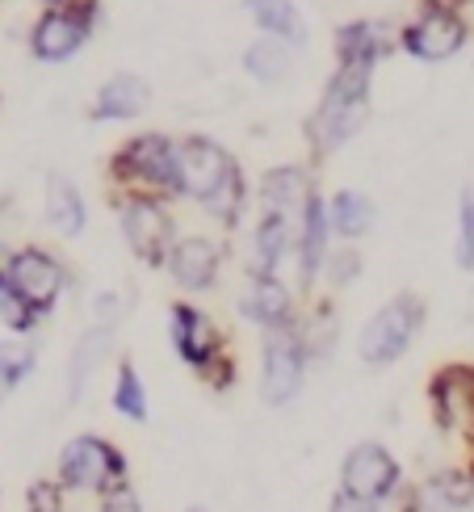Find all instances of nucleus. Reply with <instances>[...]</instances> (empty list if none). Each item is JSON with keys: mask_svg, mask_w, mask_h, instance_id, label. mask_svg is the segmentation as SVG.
<instances>
[{"mask_svg": "<svg viewBox=\"0 0 474 512\" xmlns=\"http://www.w3.org/2000/svg\"><path fill=\"white\" fill-rule=\"evenodd\" d=\"M181 198L198 202L223 231H235L248 210V181L244 168L219 139L210 135H181Z\"/></svg>", "mask_w": 474, "mask_h": 512, "instance_id": "obj_1", "label": "nucleus"}, {"mask_svg": "<svg viewBox=\"0 0 474 512\" xmlns=\"http://www.w3.org/2000/svg\"><path fill=\"white\" fill-rule=\"evenodd\" d=\"M374 72L357 68H336L319 93V105L311 110L303 135L311 147V164H323L328 156L344 152L374 114Z\"/></svg>", "mask_w": 474, "mask_h": 512, "instance_id": "obj_2", "label": "nucleus"}, {"mask_svg": "<svg viewBox=\"0 0 474 512\" xmlns=\"http://www.w3.org/2000/svg\"><path fill=\"white\" fill-rule=\"evenodd\" d=\"M105 185L114 194H147L177 202L181 198V156L177 139L164 131H139L114 147V156L105 160Z\"/></svg>", "mask_w": 474, "mask_h": 512, "instance_id": "obj_3", "label": "nucleus"}, {"mask_svg": "<svg viewBox=\"0 0 474 512\" xmlns=\"http://www.w3.org/2000/svg\"><path fill=\"white\" fill-rule=\"evenodd\" d=\"M168 340H172V349H177V357L206 382L214 395H223L240 382V366H235L227 332L214 324L202 307L172 303L168 307Z\"/></svg>", "mask_w": 474, "mask_h": 512, "instance_id": "obj_4", "label": "nucleus"}, {"mask_svg": "<svg viewBox=\"0 0 474 512\" xmlns=\"http://www.w3.org/2000/svg\"><path fill=\"white\" fill-rule=\"evenodd\" d=\"M55 483L68 496H110L114 487L131 483V458L122 454V445L101 437V433H76L63 441L55 458Z\"/></svg>", "mask_w": 474, "mask_h": 512, "instance_id": "obj_5", "label": "nucleus"}, {"mask_svg": "<svg viewBox=\"0 0 474 512\" xmlns=\"http://www.w3.org/2000/svg\"><path fill=\"white\" fill-rule=\"evenodd\" d=\"M428 307L420 294H395L365 319L357 332V357L361 366L370 370H391L399 357H407V349L416 345V336L424 332Z\"/></svg>", "mask_w": 474, "mask_h": 512, "instance_id": "obj_6", "label": "nucleus"}, {"mask_svg": "<svg viewBox=\"0 0 474 512\" xmlns=\"http://www.w3.org/2000/svg\"><path fill=\"white\" fill-rule=\"evenodd\" d=\"M114 215L122 244L135 252V261L147 269H164L168 252L177 244V219H172V202L147 198V194H114Z\"/></svg>", "mask_w": 474, "mask_h": 512, "instance_id": "obj_7", "label": "nucleus"}, {"mask_svg": "<svg viewBox=\"0 0 474 512\" xmlns=\"http://www.w3.org/2000/svg\"><path fill=\"white\" fill-rule=\"evenodd\" d=\"M311 349L303 340V328H277L261 336V403L265 408H290L307 387Z\"/></svg>", "mask_w": 474, "mask_h": 512, "instance_id": "obj_8", "label": "nucleus"}, {"mask_svg": "<svg viewBox=\"0 0 474 512\" xmlns=\"http://www.w3.org/2000/svg\"><path fill=\"white\" fill-rule=\"evenodd\" d=\"M470 38V21L458 5L445 0H424V5L399 26V51L420 63H445L454 59Z\"/></svg>", "mask_w": 474, "mask_h": 512, "instance_id": "obj_9", "label": "nucleus"}, {"mask_svg": "<svg viewBox=\"0 0 474 512\" xmlns=\"http://www.w3.org/2000/svg\"><path fill=\"white\" fill-rule=\"evenodd\" d=\"M403 466L399 458L386 450L382 441H357L349 454H344L340 462V483H336V492L344 496H353L361 504H374V508H386L391 500L403 496Z\"/></svg>", "mask_w": 474, "mask_h": 512, "instance_id": "obj_10", "label": "nucleus"}, {"mask_svg": "<svg viewBox=\"0 0 474 512\" xmlns=\"http://www.w3.org/2000/svg\"><path fill=\"white\" fill-rule=\"evenodd\" d=\"M428 416L437 433L462 445L466 458L474 454V366L470 361H449L428 378Z\"/></svg>", "mask_w": 474, "mask_h": 512, "instance_id": "obj_11", "label": "nucleus"}, {"mask_svg": "<svg viewBox=\"0 0 474 512\" xmlns=\"http://www.w3.org/2000/svg\"><path fill=\"white\" fill-rule=\"evenodd\" d=\"M97 21H101V0H80V5L68 9H42L30 26V55L47 63V68L68 63L93 38Z\"/></svg>", "mask_w": 474, "mask_h": 512, "instance_id": "obj_12", "label": "nucleus"}, {"mask_svg": "<svg viewBox=\"0 0 474 512\" xmlns=\"http://www.w3.org/2000/svg\"><path fill=\"white\" fill-rule=\"evenodd\" d=\"M9 282H13V290L26 298V303H30L42 319H47V315L59 307V298L68 294L72 273H68V265H63L51 248L26 244V248H17V256H13Z\"/></svg>", "mask_w": 474, "mask_h": 512, "instance_id": "obj_13", "label": "nucleus"}, {"mask_svg": "<svg viewBox=\"0 0 474 512\" xmlns=\"http://www.w3.org/2000/svg\"><path fill=\"white\" fill-rule=\"evenodd\" d=\"M336 248L332 223H328V198L315 194L311 206L303 210L294 231V273H298V290L311 294L323 282V269H328V256Z\"/></svg>", "mask_w": 474, "mask_h": 512, "instance_id": "obj_14", "label": "nucleus"}, {"mask_svg": "<svg viewBox=\"0 0 474 512\" xmlns=\"http://www.w3.org/2000/svg\"><path fill=\"white\" fill-rule=\"evenodd\" d=\"M399 47V30L382 17H357L344 21L332 34V51H336V68H357V72H374L378 63Z\"/></svg>", "mask_w": 474, "mask_h": 512, "instance_id": "obj_15", "label": "nucleus"}, {"mask_svg": "<svg viewBox=\"0 0 474 512\" xmlns=\"http://www.w3.org/2000/svg\"><path fill=\"white\" fill-rule=\"evenodd\" d=\"M315 194L319 189H315V177L307 164H273L256 177V206H261V215L298 223Z\"/></svg>", "mask_w": 474, "mask_h": 512, "instance_id": "obj_16", "label": "nucleus"}, {"mask_svg": "<svg viewBox=\"0 0 474 512\" xmlns=\"http://www.w3.org/2000/svg\"><path fill=\"white\" fill-rule=\"evenodd\" d=\"M240 315L248 319V324L261 328V332H277V328H294L303 311H298L294 290L277 273H252L248 269V286H244V298H240Z\"/></svg>", "mask_w": 474, "mask_h": 512, "instance_id": "obj_17", "label": "nucleus"}, {"mask_svg": "<svg viewBox=\"0 0 474 512\" xmlns=\"http://www.w3.org/2000/svg\"><path fill=\"white\" fill-rule=\"evenodd\" d=\"M114 340H118V324H114V319H93V324L76 336V345L68 353V370H63L68 403H80L84 395H89L93 378L101 374V366L114 353Z\"/></svg>", "mask_w": 474, "mask_h": 512, "instance_id": "obj_18", "label": "nucleus"}, {"mask_svg": "<svg viewBox=\"0 0 474 512\" xmlns=\"http://www.w3.org/2000/svg\"><path fill=\"white\" fill-rule=\"evenodd\" d=\"M168 277L189 294H206L223 277V248L214 236H181L168 252Z\"/></svg>", "mask_w": 474, "mask_h": 512, "instance_id": "obj_19", "label": "nucleus"}, {"mask_svg": "<svg viewBox=\"0 0 474 512\" xmlns=\"http://www.w3.org/2000/svg\"><path fill=\"white\" fill-rule=\"evenodd\" d=\"M152 110V84L139 72H114L110 80H101V89L93 93L89 118L93 122H135Z\"/></svg>", "mask_w": 474, "mask_h": 512, "instance_id": "obj_20", "label": "nucleus"}, {"mask_svg": "<svg viewBox=\"0 0 474 512\" xmlns=\"http://www.w3.org/2000/svg\"><path fill=\"white\" fill-rule=\"evenodd\" d=\"M420 512H470L474 508V471L466 462L437 466L420 483H412Z\"/></svg>", "mask_w": 474, "mask_h": 512, "instance_id": "obj_21", "label": "nucleus"}, {"mask_svg": "<svg viewBox=\"0 0 474 512\" xmlns=\"http://www.w3.org/2000/svg\"><path fill=\"white\" fill-rule=\"evenodd\" d=\"M42 206H47V223L59 231L63 240L84 236V227H89V202H84L80 185H76L72 177L51 173V177H47V198H42Z\"/></svg>", "mask_w": 474, "mask_h": 512, "instance_id": "obj_22", "label": "nucleus"}, {"mask_svg": "<svg viewBox=\"0 0 474 512\" xmlns=\"http://www.w3.org/2000/svg\"><path fill=\"white\" fill-rule=\"evenodd\" d=\"M328 223H332L336 244H361L365 236H374L378 206L361 189H336L328 198Z\"/></svg>", "mask_w": 474, "mask_h": 512, "instance_id": "obj_23", "label": "nucleus"}, {"mask_svg": "<svg viewBox=\"0 0 474 512\" xmlns=\"http://www.w3.org/2000/svg\"><path fill=\"white\" fill-rule=\"evenodd\" d=\"M294 231L298 223L290 219H277V215H256V227H252V273H277L282 261L294 252Z\"/></svg>", "mask_w": 474, "mask_h": 512, "instance_id": "obj_24", "label": "nucleus"}, {"mask_svg": "<svg viewBox=\"0 0 474 512\" xmlns=\"http://www.w3.org/2000/svg\"><path fill=\"white\" fill-rule=\"evenodd\" d=\"M248 17L256 21V30L269 38H282L290 47H303L307 42V17L294 0H244Z\"/></svg>", "mask_w": 474, "mask_h": 512, "instance_id": "obj_25", "label": "nucleus"}, {"mask_svg": "<svg viewBox=\"0 0 474 512\" xmlns=\"http://www.w3.org/2000/svg\"><path fill=\"white\" fill-rule=\"evenodd\" d=\"M294 51L298 47H290V42L261 34V38H252L244 47V72L256 84H282V80L294 76Z\"/></svg>", "mask_w": 474, "mask_h": 512, "instance_id": "obj_26", "label": "nucleus"}, {"mask_svg": "<svg viewBox=\"0 0 474 512\" xmlns=\"http://www.w3.org/2000/svg\"><path fill=\"white\" fill-rule=\"evenodd\" d=\"M110 403H114V412L122 420H131V424H147V416H152V399H147V382L139 374V366L131 357H118V366H114V387H110Z\"/></svg>", "mask_w": 474, "mask_h": 512, "instance_id": "obj_27", "label": "nucleus"}, {"mask_svg": "<svg viewBox=\"0 0 474 512\" xmlns=\"http://www.w3.org/2000/svg\"><path fill=\"white\" fill-rule=\"evenodd\" d=\"M34 370H38V349L30 345V336L0 340V403H5Z\"/></svg>", "mask_w": 474, "mask_h": 512, "instance_id": "obj_28", "label": "nucleus"}, {"mask_svg": "<svg viewBox=\"0 0 474 512\" xmlns=\"http://www.w3.org/2000/svg\"><path fill=\"white\" fill-rule=\"evenodd\" d=\"M0 324H5L13 336H30L42 324V315L13 290V282H0Z\"/></svg>", "mask_w": 474, "mask_h": 512, "instance_id": "obj_29", "label": "nucleus"}, {"mask_svg": "<svg viewBox=\"0 0 474 512\" xmlns=\"http://www.w3.org/2000/svg\"><path fill=\"white\" fill-rule=\"evenodd\" d=\"M454 261L462 273H474V185L462 189L458 198V240H454Z\"/></svg>", "mask_w": 474, "mask_h": 512, "instance_id": "obj_30", "label": "nucleus"}, {"mask_svg": "<svg viewBox=\"0 0 474 512\" xmlns=\"http://www.w3.org/2000/svg\"><path fill=\"white\" fill-rule=\"evenodd\" d=\"M361 277V252L357 244H336L332 256H328V269H323V282H328L332 290H344L353 286Z\"/></svg>", "mask_w": 474, "mask_h": 512, "instance_id": "obj_31", "label": "nucleus"}, {"mask_svg": "<svg viewBox=\"0 0 474 512\" xmlns=\"http://www.w3.org/2000/svg\"><path fill=\"white\" fill-rule=\"evenodd\" d=\"M68 500H72V496L55 483V475H51V479H34V483L26 487V512H72Z\"/></svg>", "mask_w": 474, "mask_h": 512, "instance_id": "obj_32", "label": "nucleus"}, {"mask_svg": "<svg viewBox=\"0 0 474 512\" xmlns=\"http://www.w3.org/2000/svg\"><path fill=\"white\" fill-rule=\"evenodd\" d=\"M97 512H147V508H143V500L135 492V483H126V487H114L110 496H101Z\"/></svg>", "mask_w": 474, "mask_h": 512, "instance_id": "obj_33", "label": "nucleus"}, {"mask_svg": "<svg viewBox=\"0 0 474 512\" xmlns=\"http://www.w3.org/2000/svg\"><path fill=\"white\" fill-rule=\"evenodd\" d=\"M328 512H386V508H374V504H361V500L344 496V492H332V500H328Z\"/></svg>", "mask_w": 474, "mask_h": 512, "instance_id": "obj_34", "label": "nucleus"}, {"mask_svg": "<svg viewBox=\"0 0 474 512\" xmlns=\"http://www.w3.org/2000/svg\"><path fill=\"white\" fill-rule=\"evenodd\" d=\"M13 256H17V248H9L5 240H0V282H9V269H13Z\"/></svg>", "mask_w": 474, "mask_h": 512, "instance_id": "obj_35", "label": "nucleus"}, {"mask_svg": "<svg viewBox=\"0 0 474 512\" xmlns=\"http://www.w3.org/2000/svg\"><path fill=\"white\" fill-rule=\"evenodd\" d=\"M47 9H68V5H80V0H42Z\"/></svg>", "mask_w": 474, "mask_h": 512, "instance_id": "obj_36", "label": "nucleus"}, {"mask_svg": "<svg viewBox=\"0 0 474 512\" xmlns=\"http://www.w3.org/2000/svg\"><path fill=\"white\" fill-rule=\"evenodd\" d=\"M185 512H210V508H202V504H189V508H185Z\"/></svg>", "mask_w": 474, "mask_h": 512, "instance_id": "obj_37", "label": "nucleus"}]
</instances>
